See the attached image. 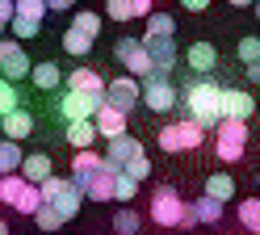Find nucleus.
<instances>
[{
    "mask_svg": "<svg viewBox=\"0 0 260 235\" xmlns=\"http://www.w3.org/2000/svg\"><path fill=\"white\" fill-rule=\"evenodd\" d=\"M222 101H226V89H218L210 76H198L189 84V89L181 93V105H185V118H198V122L206 130H218L226 122V109H222Z\"/></svg>",
    "mask_w": 260,
    "mask_h": 235,
    "instance_id": "1",
    "label": "nucleus"
},
{
    "mask_svg": "<svg viewBox=\"0 0 260 235\" xmlns=\"http://www.w3.org/2000/svg\"><path fill=\"white\" fill-rule=\"evenodd\" d=\"M206 126L198 122V118H181V122H168L164 130H159V151H168V156H172V151H193V147H202V139H206Z\"/></svg>",
    "mask_w": 260,
    "mask_h": 235,
    "instance_id": "2",
    "label": "nucleus"
},
{
    "mask_svg": "<svg viewBox=\"0 0 260 235\" xmlns=\"http://www.w3.org/2000/svg\"><path fill=\"white\" fill-rule=\"evenodd\" d=\"M185 214L189 206L181 201V193L172 189V185H155V193H151V218L159 227H185Z\"/></svg>",
    "mask_w": 260,
    "mask_h": 235,
    "instance_id": "3",
    "label": "nucleus"
},
{
    "mask_svg": "<svg viewBox=\"0 0 260 235\" xmlns=\"http://www.w3.org/2000/svg\"><path fill=\"white\" fill-rule=\"evenodd\" d=\"M214 151L222 164H235L243 160V151H248V122H235V118H226V122L214 130Z\"/></svg>",
    "mask_w": 260,
    "mask_h": 235,
    "instance_id": "4",
    "label": "nucleus"
},
{
    "mask_svg": "<svg viewBox=\"0 0 260 235\" xmlns=\"http://www.w3.org/2000/svg\"><path fill=\"white\" fill-rule=\"evenodd\" d=\"M113 59H118L130 76H139V80H147L155 72V59L147 55L143 38H118V42H113Z\"/></svg>",
    "mask_w": 260,
    "mask_h": 235,
    "instance_id": "5",
    "label": "nucleus"
},
{
    "mask_svg": "<svg viewBox=\"0 0 260 235\" xmlns=\"http://www.w3.org/2000/svg\"><path fill=\"white\" fill-rule=\"evenodd\" d=\"M143 105H147V109H155V113H168L172 105H181V93H176L172 89V80L168 76H147V80H143Z\"/></svg>",
    "mask_w": 260,
    "mask_h": 235,
    "instance_id": "6",
    "label": "nucleus"
},
{
    "mask_svg": "<svg viewBox=\"0 0 260 235\" xmlns=\"http://www.w3.org/2000/svg\"><path fill=\"white\" fill-rule=\"evenodd\" d=\"M105 101H109V97H92V93H76V89H68V93H63V101H59V113L68 118V122H88V118L101 113Z\"/></svg>",
    "mask_w": 260,
    "mask_h": 235,
    "instance_id": "7",
    "label": "nucleus"
},
{
    "mask_svg": "<svg viewBox=\"0 0 260 235\" xmlns=\"http://www.w3.org/2000/svg\"><path fill=\"white\" fill-rule=\"evenodd\" d=\"M118 172H122V168L113 164V160H105L101 172H92V177H88L84 197H88V201H113V197H118Z\"/></svg>",
    "mask_w": 260,
    "mask_h": 235,
    "instance_id": "8",
    "label": "nucleus"
},
{
    "mask_svg": "<svg viewBox=\"0 0 260 235\" xmlns=\"http://www.w3.org/2000/svg\"><path fill=\"white\" fill-rule=\"evenodd\" d=\"M0 72H5V80H21L34 72V63H29V55L21 50L17 38H5L0 42Z\"/></svg>",
    "mask_w": 260,
    "mask_h": 235,
    "instance_id": "9",
    "label": "nucleus"
},
{
    "mask_svg": "<svg viewBox=\"0 0 260 235\" xmlns=\"http://www.w3.org/2000/svg\"><path fill=\"white\" fill-rule=\"evenodd\" d=\"M105 97H109L118 109L130 113V109L143 101V80H139V76H118V80H109V93H105Z\"/></svg>",
    "mask_w": 260,
    "mask_h": 235,
    "instance_id": "10",
    "label": "nucleus"
},
{
    "mask_svg": "<svg viewBox=\"0 0 260 235\" xmlns=\"http://www.w3.org/2000/svg\"><path fill=\"white\" fill-rule=\"evenodd\" d=\"M143 46H147V55L155 59V72L159 76H168L172 67H176V59H181V55H176V42L172 38H159V34H143Z\"/></svg>",
    "mask_w": 260,
    "mask_h": 235,
    "instance_id": "11",
    "label": "nucleus"
},
{
    "mask_svg": "<svg viewBox=\"0 0 260 235\" xmlns=\"http://www.w3.org/2000/svg\"><path fill=\"white\" fill-rule=\"evenodd\" d=\"M139 156H147V151H143V143L135 139V134H122V139H109L105 143V160H113L122 172H126V164L139 160Z\"/></svg>",
    "mask_w": 260,
    "mask_h": 235,
    "instance_id": "12",
    "label": "nucleus"
},
{
    "mask_svg": "<svg viewBox=\"0 0 260 235\" xmlns=\"http://www.w3.org/2000/svg\"><path fill=\"white\" fill-rule=\"evenodd\" d=\"M92 122H96V130H101L105 143H109V139H122V134H126V109H118L113 101H105L101 113H96Z\"/></svg>",
    "mask_w": 260,
    "mask_h": 235,
    "instance_id": "13",
    "label": "nucleus"
},
{
    "mask_svg": "<svg viewBox=\"0 0 260 235\" xmlns=\"http://www.w3.org/2000/svg\"><path fill=\"white\" fill-rule=\"evenodd\" d=\"M222 210H226V201H218V197L202 193V197L189 206V214H185V227H198V223H218V218H222Z\"/></svg>",
    "mask_w": 260,
    "mask_h": 235,
    "instance_id": "14",
    "label": "nucleus"
},
{
    "mask_svg": "<svg viewBox=\"0 0 260 235\" xmlns=\"http://www.w3.org/2000/svg\"><path fill=\"white\" fill-rule=\"evenodd\" d=\"M68 89L105 97V93H109V80H101V72H96V67H76V72H68Z\"/></svg>",
    "mask_w": 260,
    "mask_h": 235,
    "instance_id": "15",
    "label": "nucleus"
},
{
    "mask_svg": "<svg viewBox=\"0 0 260 235\" xmlns=\"http://www.w3.org/2000/svg\"><path fill=\"white\" fill-rule=\"evenodd\" d=\"M185 63H189L198 76H210V72L218 67V50H214V42H193V46L185 50Z\"/></svg>",
    "mask_w": 260,
    "mask_h": 235,
    "instance_id": "16",
    "label": "nucleus"
},
{
    "mask_svg": "<svg viewBox=\"0 0 260 235\" xmlns=\"http://www.w3.org/2000/svg\"><path fill=\"white\" fill-rule=\"evenodd\" d=\"M101 168H105V156H96L92 147H88V151H76V160H72V181L84 189L88 177H92V172H101Z\"/></svg>",
    "mask_w": 260,
    "mask_h": 235,
    "instance_id": "17",
    "label": "nucleus"
},
{
    "mask_svg": "<svg viewBox=\"0 0 260 235\" xmlns=\"http://www.w3.org/2000/svg\"><path fill=\"white\" fill-rule=\"evenodd\" d=\"M222 109H226V118H235V122H248V118L256 113V97L243 93V89H226Z\"/></svg>",
    "mask_w": 260,
    "mask_h": 235,
    "instance_id": "18",
    "label": "nucleus"
},
{
    "mask_svg": "<svg viewBox=\"0 0 260 235\" xmlns=\"http://www.w3.org/2000/svg\"><path fill=\"white\" fill-rule=\"evenodd\" d=\"M0 134L5 139H25V134H34V113H25V109H13V113H5L0 118Z\"/></svg>",
    "mask_w": 260,
    "mask_h": 235,
    "instance_id": "19",
    "label": "nucleus"
},
{
    "mask_svg": "<svg viewBox=\"0 0 260 235\" xmlns=\"http://www.w3.org/2000/svg\"><path fill=\"white\" fill-rule=\"evenodd\" d=\"M51 156H42V151H34V156H25V164H21V177L25 181H34V185H42V181H51L55 172H51Z\"/></svg>",
    "mask_w": 260,
    "mask_h": 235,
    "instance_id": "20",
    "label": "nucleus"
},
{
    "mask_svg": "<svg viewBox=\"0 0 260 235\" xmlns=\"http://www.w3.org/2000/svg\"><path fill=\"white\" fill-rule=\"evenodd\" d=\"M96 134H101V130H96L92 118H88V122H68V143H72L76 151H88V147L96 143Z\"/></svg>",
    "mask_w": 260,
    "mask_h": 235,
    "instance_id": "21",
    "label": "nucleus"
},
{
    "mask_svg": "<svg viewBox=\"0 0 260 235\" xmlns=\"http://www.w3.org/2000/svg\"><path fill=\"white\" fill-rule=\"evenodd\" d=\"M29 80H34V89H42V93H55L59 84H63V72H59V63H34Z\"/></svg>",
    "mask_w": 260,
    "mask_h": 235,
    "instance_id": "22",
    "label": "nucleus"
},
{
    "mask_svg": "<svg viewBox=\"0 0 260 235\" xmlns=\"http://www.w3.org/2000/svg\"><path fill=\"white\" fill-rule=\"evenodd\" d=\"M21 164H25V151L17 139H5L0 143V177H9V172H21Z\"/></svg>",
    "mask_w": 260,
    "mask_h": 235,
    "instance_id": "23",
    "label": "nucleus"
},
{
    "mask_svg": "<svg viewBox=\"0 0 260 235\" xmlns=\"http://www.w3.org/2000/svg\"><path fill=\"white\" fill-rule=\"evenodd\" d=\"M84 201H88V197H84V189H80L76 181H68V189H63V193L55 197V206L63 210V218H76V214H80V206H84Z\"/></svg>",
    "mask_w": 260,
    "mask_h": 235,
    "instance_id": "24",
    "label": "nucleus"
},
{
    "mask_svg": "<svg viewBox=\"0 0 260 235\" xmlns=\"http://www.w3.org/2000/svg\"><path fill=\"white\" fill-rule=\"evenodd\" d=\"M206 193H210V197H218V201H235V177H226V172H210V177H206Z\"/></svg>",
    "mask_w": 260,
    "mask_h": 235,
    "instance_id": "25",
    "label": "nucleus"
},
{
    "mask_svg": "<svg viewBox=\"0 0 260 235\" xmlns=\"http://www.w3.org/2000/svg\"><path fill=\"white\" fill-rule=\"evenodd\" d=\"M92 42H96V38H88V34H80L76 25H72V30H63V50H68L72 59H84L88 50H92Z\"/></svg>",
    "mask_w": 260,
    "mask_h": 235,
    "instance_id": "26",
    "label": "nucleus"
},
{
    "mask_svg": "<svg viewBox=\"0 0 260 235\" xmlns=\"http://www.w3.org/2000/svg\"><path fill=\"white\" fill-rule=\"evenodd\" d=\"M235 218L243 223V231L260 235V197H248V201H239V206H235Z\"/></svg>",
    "mask_w": 260,
    "mask_h": 235,
    "instance_id": "27",
    "label": "nucleus"
},
{
    "mask_svg": "<svg viewBox=\"0 0 260 235\" xmlns=\"http://www.w3.org/2000/svg\"><path fill=\"white\" fill-rule=\"evenodd\" d=\"M34 223H38L46 235H51V231H59L63 223H68V218H63V210L55 206V201H42V206H38V214H34Z\"/></svg>",
    "mask_w": 260,
    "mask_h": 235,
    "instance_id": "28",
    "label": "nucleus"
},
{
    "mask_svg": "<svg viewBox=\"0 0 260 235\" xmlns=\"http://www.w3.org/2000/svg\"><path fill=\"white\" fill-rule=\"evenodd\" d=\"M25 177L21 172H9V177H0V201H9V206H17V197L25 193Z\"/></svg>",
    "mask_w": 260,
    "mask_h": 235,
    "instance_id": "29",
    "label": "nucleus"
},
{
    "mask_svg": "<svg viewBox=\"0 0 260 235\" xmlns=\"http://www.w3.org/2000/svg\"><path fill=\"white\" fill-rule=\"evenodd\" d=\"M42 201H46V197H42V185H34V181H29V185H25V193L17 197V206H13V210H17V214H29V218H34Z\"/></svg>",
    "mask_w": 260,
    "mask_h": 235,
    "instance_id": "30",
    "label": "nucleus"
},
{
    "mask_svg": "<svg viewBox=\"0 0 260 235\" xmlns=\"http://www.w3.org/2000/svg\"><path fill=\"white\" fill-rule=\"evenodd\" d=\"M139 223H143L139 210H130V206H122L118 214H113V231L118 235H139Z\"/></svg>",
    "mask_w": 260,
    "mask_h": 235,
    "instance_id": "31",
    "label": "nucleus"
},
{
    "mask_svg": "<svg viewBox=\"0 0 260 235\" xmlns=\"http://www.w3.org/2000/svg\"><path fill=\"white\" fill-rule=\"evenodd\" d=\"M72 25H76L80 34H88V38H96V34H101V13H88V9H76V17H72Z\"/></svg>",
    "mask_w": 260,
    "mask_h": 235,
    "instance_id": "32",
    "label": "nucleus"
},
{
    "mask_svg": "<svg viewBox=\"0 0 260 235\" xmlns=\"http://www.w3.org/2000/svg\"><path fill=\"white\" fill-rule=\"evenodd\" d=\"M235 59L239 63H256L260 59V34H248V38L235 42Z\"/></svg>",
    "mask_w": 260,
    "mask_h": 235,
    "instance_id": "33",
    "label": "nucleus"
},
{
    "mask_svg": "<svg viewBox=\"0 0 260 235\" xmlns=\"http://www.w3.org/2000/svg\"><path fill=\"white\" fill-rule=\"evenodd\" d=\"M147 34H159V38H172V34H176V21H172V13H151V17H147Z\"/></svg>",
    "mask_w": 260,
    "mask_h": 235,
    "instance_id": "34",
    "label": "nucleus"
},
{
    "mask_svg": "<svg viewBox=\"0 0 260 235\" xmlns=\"http://www.w3.org/2000/svg\"><path fill=\"white\" fill-rule=\"evenodd\" d=\"M9 34H13V38H38V34H42V21H34V17H13Z\"/></svg>",
    "mask_w": 260,
    "mask_h": 235,
    "instance_id": "35",
    "label": "nucleus"
},
{
    "mask_svg": "<svg viewBox=\"0 0 260 235\" xmlns=\"http://www.w3.org/2000/svg\"><path fill=\"white\" fill-rule=\"evenodd\" d=\"M105 17L109 21H130V17H139L135 0H105Z\"/></svg>",
    "mask_w": 260,
    "mask_h": 235,
    "instance_id": "36",
    "label": "nucleus"
},
{
    "mask_svg": "<svg viewBox=\"0 0 260 235\" xmlns=\"http://www.w3.org/2000/svg\"><path fill=\"white\" fill-rule=\"evenodd\" d=\"M13 109H21V97L13 89V80H0V118L13 113Z\"/></svg>",
    "mask_w": 260,
    "mask_h": 235,
    "instance_id": "37",
    "label": "nucleus"
},
{
    "mask_svg": "<svg viewBox=\"0 0 260 235\" xmlns=\"http://www.w3.org/2000/svg\"><path fill=\"white\" fill-rule=\"evenodd\" d=\"M46 13H51L46 0H17V17H34V21H42Z\"/></svg>",
    "mask_w": 260,
    "mask_h": 235,
    "instance_id": "38",
    "label": "nucleus"
},
{
    "mask_svg": "<svg viewBox=\"0 0 260 235\" xmlns=\"http://www.w3.org/2000/svg\"><path fill=\"white\" fill-rule=\"evenodd\" d=\"M135 189H139V181L130 172H118V197L113 201H135Z\"/></svg>",
    "mask_w": 260,
    "mask_h": 235,
    "instance_id": "39",
    "label": "nucleus"
},
{
    "mask_svg": "<svg viewBox=\"0 0 260 235\" xmlns=\"http://www.w3.org/2000/svg\"><path fill=\"white\" fill-rule=\"evenodd\" d=\"M126 172L135 177V181H147V177H151V160H147V156H139V160H130V164H126Z\"/></svg>",
    "mask_w": 260,
    "mask_h": 235,
    "instance_id": "40",
    "label": "nucleus"
},
{
    "mask_svg": "<svg viewBox=\"0 0 260 235\" xmlns=\"http://www.w3.org/2000/svg\"><path fill=\"white\" fill-rule=\"evenodd\" d=\"M63 189H68V181H63V177H51V181H42V197H46V201H55Z\"/></svg>",
    "mask_w": 260,
    "mask_h": 235,
    "instance_id": "41",
    "label": "nucleus"
},
{
    "mask_svg": "<svg viewBox=\"0 0 260 235\" xmlns=\"http://www.w3.org/2000/svg\"><path fill=\"white\" fill-rule=\"evenodd\" d=\"M46 5H51V13H68V9L80 5V0H46Z\"/></svg>",
    "mask_w": 260,
    "mask_h": 235,
    "instance_id": "42",
    "label": "nucleus"
},
{
    "mask_svg": "<svg viewBox=\"0 0 260 235\" xmlns=\"http://www.w3.org/2000/svg\"><path fill=\"white\" fill-rule=\"evenodd\" d=\"M243 76H248L252 84H260V59L256 63H243Z\"/></svg>",
    "mask_w": 260,
    "mask_h": 235,
    "instance_id": "43",
    "label": "nucleus"
},
{
    "mask_svg": "<svg viewBox=\"0 0 260 235\" xmlns=\"http://www.w3.org/2000/svg\"><path fill=\"white\" fill-rule=\"evenodd\" d=\"M181 5H185L189 13H202V9H210V0H181Z\"/></svg>",
    "mask_w": 260,
    "mask_h": 235,
    "instance_id": "44",
    "label": "nucleus"
},
{
    "mask_svg": "<svg viewBox=\"0 0 260 235\" xmlns=\"http://www.w3.org/2000/svg\"><path fill=\"white\" fill-rule=\"evenodd\" d=\"M135 13H139V17H151L155 9H151V0H135Z\"/></svg>",
    "mask_w": 260,
    "mask_h": 235,
    "instance_id": "45",
    "label": "nucleus"
},
{
    "mask_svg": "<svg viewBox=\"0 0 260 235\" xmlns=\"http://www.w3.org/2000/svg\"><path fill=\"white\" fill-rule=\"evenodd\" d=\"M226 5H235V9H248V5H256V0H226Z\"/></svg>",
    "mask_w": 260,
    "mask_h": 235,
    "instance_id": "46",
    "label": "nucleus"
},
{
    "mask_svg": "<svg viewBox=\"0 0 260 235\" xmlns=\"http://www.w3.org/2000/svg\"><path fill=\"white\" fill-rule=\"evenodd\" d=\"M252 9H256V21H260V0H256V5H252Z\"/></svg>",
    "mask_w": 260,
    "mask_h": 235,
    "instance_id": "47",
    "label": "nucleus"
},
{
    "mask_svg": "<svg viewBox=\"0 0 260 235\" xmlns=\"http://www.w3.org/2000/svg\"><path fill=\"white\" fill-rule=\"evenodd\" d=\"M0 235H9V227H0Z\"/></svg>",
    "mask_w": 260,
    "mask_h": 235,
    "instance_id": "48",
    "label": "nucleus"
},
{
    "mask_svg": "<svg viewBox=\"0 0 260 235\" xmlns=\"http://www.w3.org/2000/svg\"><path fill=\"white\" fill-rule=\"evenodd\" d=\"M256 185H260V172H256Z\"/></svg>",
    "mask_w": 260,
    "mask_h": 235,
    "instance_id": "49",
    "label": "nucleus"
}]
</instances>
